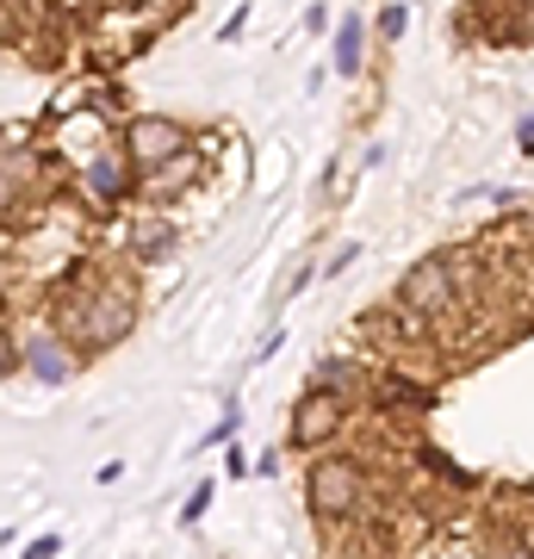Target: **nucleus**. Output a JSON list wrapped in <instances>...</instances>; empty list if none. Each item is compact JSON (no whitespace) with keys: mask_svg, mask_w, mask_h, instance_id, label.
I'll return each mask as SVG.
<instances>
[{"mask_svg":"<svg viewBox=\"0 0 534 559\" xmlns=\"http://www.w3.org/2000/svg\"><path fill=\"white\" fill-rule=\"evenodd\" d=\"M57 323L62 336H81L87 348H112L138 330V286L119 274L106 280H81L75 293L57 305Z\"/></svg>","mask_w":534,"mask_h":559,"instance_id":"f257e3e1","label":"nucleus"},{"mask_svg":"<svg viewBox=\"0 0 534 559\" xmlns=\"http://www.w3.org/2000/svg\"><path fill=\"white\" fill-rule=\"evenodd\" d=\"M305 503H311V516L317 522H355L360 510H367V466L348 454H323L305 473Z\"/></svg>","mask_w":534,"mask_h":559,"instance_id":"f03ea898","label":"nucleus"},{"mask_svg":"<svg viewBox=\"0 0 534 559\" xmlns=\"http://www.w3.org/2000/svg\"><path fill=\"white\" fill-rule=\"evenodd\" d=\"M466 305V286H460L454 261L448 255H423L404 267V280H397V311H411L416 323H448Z\"/></svg>","mask_w":534,"mask_h":559,"instance_id":"7ed1b4c3","label":"nucleus"},{"mask_svg":"<svg viewBox=\"0 0 534 559\" xmlns=\"http://www.w3.org/2000/svg\"><path fill=\"white\" fill-rule=\"evenodd\" d=\"M119 150L131 156L138 175H156L162 162H175V156L193 150V131H187L180 119H168V112H138V119L119 131Z\"/></svg>","mask_w":534,"mask_h":559,"instance_id":"20e7f679","label":"nucleus"},{"mask_svg":"<svg viewBox=\"0 0 534 559\" xmlns=\"http://www.w3.org/2000/svg\"><path fill=\"white\" fill-rule=\"evenodd\" d=\"M342 429H348V392H336V385H311V392L293 404V429H286V441L305 454V448H330Z\"/></svg>","mask_w":534,"mask_h":559,"instance_id":"39448f33","label":"nucleus"},{"mask_svg":"<svg viewBox=\"0 0 534 559\" xmlns=\"http://www.w3.org/2000/svg\"><path fill=\"white\" fill-rule=\"evenodd\" d=\"M131 175H138V168H131V156H124V150H112V143H99L94 156L81 162V193H87L94 205H119L124 193H131Z\"/></svg>","mask_w":534,"mask_h":559,"instance_id":"423d86ee","label":"nucleus"},{"mask_svg":"<svg viewBox=\"0 0 534 559\" xmlns=\"http://www.w3.org/2000/svg\"><path fill=\"white\" fill-rule=\"evenodd\" d=\"M20 360L32 367V380H50V385L75 373V348H69L57 330H32V336L20 342Z\"/></svg>","mask_w":534,"mask_h":559,"instance_id":"0eeeda50","label":"nucleus"},{"mask_svg":"<svg viewBox=\"0 0 534 559\" xmlns=\"http://www.w3.org/2000/svg\"><path fill=\"white\" fill-rule=\"evenodd\" d=\"M38 168H44V162L32 156L25 143H13V150H0V212H7V205L20 200V193L32 187V180H38Z\"/></svg>","mask_w":534,"mask_h":559,"instance_id":"6e6552de","label":"nucleus"},{"mask_svg":"<svg viewBox=\"0 0 534 559\" xmlns=\"http://www.w3.org/2000/svg\"><path fill=\"white\" fill-rule=\"evenodd\" d=\"M367 32H373V25L355 20V13L336 25V75H348V81L360 75V62H367Z\"/></svg>","mask_w":534,"mask_h":559,"instance_id":"1a4fd4ad","label":"nucleus"},{"mask_svg":"<svg viewBox=\"0 0 534 559\" xmlns=\"http://www.w3.org/2000/svg\"><path fill=\"white\" fill-rule=\"evenodd\" d=\"M193 180H199V156H193V150H187V156L162 162L156 175L143 180V187H150V193H162V200H168V193H187V187H193Z\"/></svg>","mask_w":534,"mask_h":559,"instance_id":"9d476101","label":"nucleus"},{"mask_svg":"<svg viewBox=\"0 0 534 559\" xmlns=\"http://www.w3.org/2000/svg\"><path fill=\"white\" fill-rule=\"evenodd\" d=\"M485 559H534V547H529L522 535H515V528H503V535L485 540Z\"/></svg>","mask_w":534,"mask_h":559,"instance_id":"9b49d317","label":"nucleus"},{"mask_svg":"<svg viewBox=\"0 0 534 559\" xmlns=\"http://www.w3.org/2000/svg\"><path fill=\"white\" fill-rule=\"evenodd\" d=\"M404 25H411V13H404V7L392 0V7H385V13L373 20V32H379V38H404Z\"/></svg>","mask_w":534,"mask_h":559,"instance_id":"f8f14e48","label":"nucleus"},{"mask_svg":"<svg viewBox=\"0 0 534 559\" xmlns=\"http://www.w3.org/2000/svg\"><path fill=\"white\" fill-rule=\"evenodd\" d=\"M205 510H212V479H205V485H199V491H193V498L180 503V522H187V528H193V522L205 516Z\"/></svg>","mask_w":534,"mask_h":559,"instance_id":"ddd939ff","label":"nucleus"},{"mask_svg":"<svg viewBox=\"0 0 534 559\" xmlns=\"http://www.w3.org/2000/svg\"><path fill=\"white\" fill-rule=\"evenodd\" d=\"M13 367H20V342H13V330H7V323H0V380H7Z\"/></svg>","mask_w":534,"mask_h":559,"instance_id":"4468645a","label":"nucleus"},{"mask_svg":"<svg viewBox=\"0 0 534 559\" xmlns=\"http://www.w3.org/2000/svg\"><path fill=\"white\" fill-rule=\"evenodd\" d=\"M57 547H62L57 535H38V540H25V559H57Z\"/></svg>","mask_w":534,"mask_h":559,"instance_id":"2eb2a0df","label":"nucleus"},{"mask_svg":"<svg viewBox=\"0 0 534 559\" xmlns=\"http://www.w3.org/2000/svg\"><path fill=\"white\" fill-rule=\"evenodd\" d=\"M323 25H330V7H305V38H323Z\"/></svg>","mask_w":534,"mask_h":559,"instance_id":"dca6fc26","label":"nucleus"},{"mask_svg":"<svg viewBox=\"0 0 534 559\" xmlns=\"http://www.w3.org/2000/svg\"><path fill=\"white\" fill-rule=\"evenodd\" d=\"M515 150H522V156H534V119L515 124Z\"/></svg>","mask_w":534,"mask_h":559,"instance_id":"f3484780","label":"nucleus"},{"mask_svg":"<svg viewBox=\"0 0 534 559\" xmlns=\"http://www.w3.org/2000/svg\"><path fill=\"white\" fill-rule=\"evenodd\" d=\"M529 7H534V0H529Z\"/></svg>","mask_w":534,"mask_h":559,"instance_id":"a211bd4d","label":"nucleus"}]
</instances>
